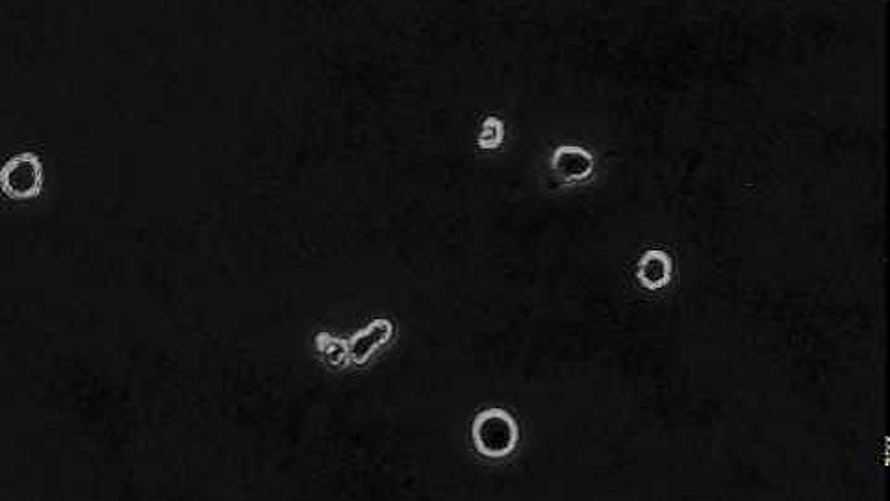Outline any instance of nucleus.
<instances>
[{"instance_id": "1", "label": "nucleus", "mask_w": 890, "mask_h": 501, "mask_svg": "<svg viewBox=\"0 0 890 501\" xmlns=\"http://www.w3.org/2000/svg\"><path fill=\"white\" fill-rule=\"evenodd\" d=\"M43 182V162L32 151L12 156L0 173L2 193L12 201L38 199L43 192Z\"/></svg>"}, {"instance_id": "2", "label": "nucleus", "mask_w": 890, "mask_h": 501, "mask_svg": "<svg viewBox=\"0 0 890 501\" xmlns=\"http://www.w3.org/2000/svg\"><path fill=\"white\" fill-rule=\"evenodd\" d=\"M473 440L486 457H505L518 442V429L509 414L499 409L484 411L473 424Z\"/></svg>"}, {"instance_id": "3", "label": "nucleus", "mask_w": 890, "mask_h": 501, "mask_svg": "<svg viewBox=\"0 0 890 501\" xmlns=\"http://www.w3.org/2000/svg\"><path fill=\"white\" fill-rule=\"evenodd\" d=\"M394 336V323L386 318H379L369 323L347 342L349 362L366 364L381 347L386 346Z\"/></svg>"}, {"instance_id": "4", "label": "nucleus", "mask_w": 890, "mask_h": 501, "mask_svg": "<svg viewBox=\"0 0 890 501\" xmlns=\"http://www.w3.org/2000/svg\"><path fill=\"white\" fill-rule=\"evenodd\" d=\"M553 171L568 182L585 180L594 171V158L579 147H560L553 156Z\"/></svg>"}, {"instance_id": "5", "label": "nucleus", "mask_w": 890, "mask_h": 501, "mask_svg": "<svg viewBox=\"0 0 890 501\" xmlns=\"http://www.w3.org/2000/svg\"><path fill=\"white\" fill-rule=\"evenodd\" d=\"M670 258L659 251H651L646 257L642 258L640 266H638V281L642 286L657 290L668 283L670 279Z\"/></svg>"}, {"instance_id": "6", "label": "nucleus", "mask_w": 890, "mask_h": 501, "mask_svg": "<svg viewBox=\"0 0 890 501\" xmlns=\"http://www.w3.org/2000/svg\"><path fill=\"white\" fill-rule=\"evenodd\" d=\"M316 349H318L319 355L327 360L331 366H344L345 362H349L347 342H342V340L334 338L331 334H318Z\"/></svg>"}]
</instances>
